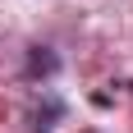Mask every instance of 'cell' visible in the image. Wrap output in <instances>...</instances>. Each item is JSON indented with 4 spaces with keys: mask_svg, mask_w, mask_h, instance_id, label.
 I'll return each instance as SVG.
<instances>
[{
    "mask_svg": "<svg viewBox=\"0 0 133 133\" xmlns=\"http://www.w3.org/2000/svg\"><path fill=\"white\" fill-rule=\"evenodd\" d=\"M60 69V60H55L46 46H32V55H28V78H37V74H55Z\"/></svg>",
    "mask_w": 133,
    "mask_h": 133,
    "instance_id": "2",
    "label": "cell"
},
{
    "mask_svg": "<svg viewBox=\"0 0 133 133\" xmlns=\"http://www.w3.org/2000/svg\"><path fill=\"white\" fill-rule=\"evenodd\" d=\"M60 115H64V106L55 96H46V106H32V133H51Z\"/></svg>",
    "mask_w": 133,
    "mask_h": 133,
    "instance_id": "1",
    "label": "cell"
}]
</instances>
